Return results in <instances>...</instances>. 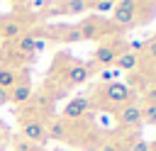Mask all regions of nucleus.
<instances>
[{"instance_id":"f257e3e1","label":"nucleus","mask_w":156,"mask_h":151,"mask_svg":"<svg viewBox=\"0 0 156 151\" xmlns=\"http://www.w3.org/2000/svg\"><path fill=\"white\" fill-rule=\"evenodd\" d=\"M76 27H78L80 41H95V39L105 37V34L112 29V24H110L105 17H98V15H88V17H83Z\"/></svg>"},{"instance_id":"f03ea898","label":"nucleus","mask_w":156,"mask_h":151,"mask_svg":"<svg viewBox=\"0 0 156 151\" xmlns=\"http://www.w3.org/2000/svg\"><path fill=\"white\" fill-rule=\"evenodd\" d=\"M100 97H102V102H105V105H112V107H122V105L132 102V97H134V90H132L127 83L112 80V83L102 85V90H100Z\"/></svg>"},{"instance_id":"7ed1b4c3","label":"nucleus","mask_w":156,"mask_h":151,"mask_svg":"<svg viewBox=\"0 0 156 151\" xmlns=\"http://www.w3.org/2000/svg\"><path fill=\"white\" fill-rule=\"evenodd\" d=\"M20 134L27 141H32V144H37L41 149L49 141V136H46V122L41 117H22V132Z\"/></svg>"},{"instance_id":"20e7f679","label":"nucleus","mask_w":156,"mask_h":151,"mask_svg":"<svg viewBox=\"0 0 156 151\" xmlns=\"http://www.w3.org/2000/svg\"><path fill=\"white\" fill-rule=\"evenodd\" d=\"M39 34L46 41H63V44L80 41V34H78V27L76 24H51V27L39 29Z\"/></svg>"},{"instance_id":"39448f33","label":"nucleus","mask_w":156,"mask_h":151,"mask_svg":"<svg viewBox=\"0 0 156 151\" xmlns=\"http://www.w3.org/2000/svg\"><path fill=\"white\" fill-rule=\"evenodd\" d=\"M32 97H34V88H32V80H29V73L24 71V76H22V80L17 78V83L10 88V102L12 105H29L32 102Z\"/></svg>"},{"instance_id":"423d86ee","label":"nucleus","mask_w":156,"mask_h":151,"mask_svg":"<svg viewBox=\"0 0 156 151\" xmlns=\"http://www.w3.org/2000/svg\"><path fill=\"white\" fill-rule=\"evenodd\" d=\"M122 51H127V46L124 49H119L117 44H100L95 51H93V63L90 66H105V68H110V66H115V58L122 54Z\"/></svg>"},{"instance_id":"0eeeda50","label":"nucleus","mask_w":156,"mask_h":151,"mask_svg":"<svg viewBox=\"0 0 156 151\" xmlns=\"http://www.w3.org/2000/svg\"><path fill=\"white\" fill-rule=\"evenodd\" d=\"M117 122L122 127H129V129H136L141 124V105H136L134 100L117 107Z\"/></svg>"},{"instance_id":"6e6552de","label":"nucleus","mask_w":156,"mask_h":151,"mask_svg":"<svg viewBox=\"0 0 156 151\" xmlns=\"http://www.w3.org/2000/svg\"><path fill=\"white\" fill-rule=\"evenodd\" d=\"M27 32V24H24V19H20V17H2L0 19V39L2 41H15V39H20L22 34Z\"/></svg>"},{"instance_id":"1a4fd4ad","label":"nucleus","mask_w":156,"mask_h":151,"mask_svg":"<svg viewBox=\"0 0 156 151\" xmlns=\"http://www.w3.org/2000/svg\"><path fill=\"white\" fill-rule=\"evenodd\" d=\"M63 73H66V83L73 88V85H83V83L90 80V76H93V66L78 61V63H71Z\"/></svg>"},{"instance_id":"9d476101","label":"nucleus","mask_w":156,"mask_h":151,"mask_svg":"<svg viewBox=\"0 0 156 151\" xmlns=\"http://www.w3.org/2000/svg\"><path fill=\"white\" fill-rule=\"evenodd\" d=\"M88 110H90V100H88L85 95H78V97H73V100L63 107V122H66V119H83V117L88 114Z\"/></svg>"},{"instance_id":"9b49d317","label":"nucleus","mask_w":156,"mask_h":151,"mask_svg":"<svg viewBox=\"0 0 156 151\" xmlns=\"http://www.w3.org/2000/svg\"><path fill=\"white\" fill-rule=\"evenodd\" d=\"M110 24H112V27H134V24H136V15L129 12V10H124V7H117V5H115V10L110 12Z\"/></svg>"},{"instance_id":"f8f14e48","label":"nucleus","mask_w":156,"mask_h":151,"mask_svg":"<svg viewBox=\"0 0 156 151\" xmlns=\"http://www.w3.org/2000/svg\"><path fill=\"white\" fill-rule=\"evenodd\" d=\"M46 136L54 141H66L68 139V124L58 117H54L51 122H46Z\"/></svg>"},{"instance_id":"ddd939ff","label":"nucleus","mask_w":156,"mask_h":151,"mask_svg":"<svg viewBox=\"0 0 156 151\" xmlns=\"http://www.w3.org/2000/svg\"><path fill=\"white\" fill-rule=\"evenodd\" d=\"M15 51L20 56H34V34L24 32L20 39H15Z\"/></svg>"},{"instance_id":"4468645a","label":"nucleus","mask_w":156,"mask_h":151,"mask_svg":"<svg viewBox=\"0 0 156 151\" xmlns=\"http://www.w3.org/2000/svg\"><path fill=\"white\" fill-rule=\"evenodd\" d=\"M115 66H117V71H134V68L139 66V54L122 51V54L115 58Z\"/></svg>"},{"instance_id":"2eb2a0df","label":"nucleus","mask_w":156,"mask_h":151,"mask_svg":"<svg viewBox=\"0 0 156 151\" xmlns=\"http://www.w3.org/2000/svg\"><path fill=\"white\" fill-rule=\"evenodd\" d=\"M88 10H93V15H98V17H105L115 10V2L112 0H93V2H88Z\"/></svg>"},{"instance_id":"dca6fc26","label":"nucleus","mask_w":156,"mask_h":151,"mask_svg":"<svg viewBox=\"0 0 156 151\" xmlns=\"http://www.w3.org/2000/svg\"><path fill=\"white\" fill-rule=\"evenodd\" d=\"M63 7V15H83L88 12V0H66L61 2Z\"/></svg>"},{"instance_id":"f3484780","label":"nucleus","mask_w":156,"mask_h":151,"mask_svg":"<svg viewBox=\"0 0 156 151\" xmlns=\"http://www.w3.org/2000/svg\"><path fill=\"white\" fill-rule=\"evenodd\" d=\"M15 83H17V73H15V68L2 66V68H0V88H2V90H10Z\"/></svg>"},{"instance_id":"a211bd4d","label":"nucleus","mask_w":156,"mask_h":151,"mask_svg":"<svg viewBox=\"0 0 156 151\" xmlns=\"http://www.w3.org/2000/svg\"><path fill=\"white\" fill-rule=\"evenodd\" d=\"M141 124H151V127H156V102L146 100V102L141 105Z\"/></svg>"},{"instance_id":"6ab92c4d","label":"nucleus","mask_w":156,"mask_h":151,"mask_svg":"<svg viewBox=\"0 0 156 151\" xmlns=\"http://www.w3.org/2000/svg\"><path fill=\"white\" fill-rule=\"evenodd\" d=\"M12 146H15V151H41V146H37V144L27 141L22 134H17V136L12 139Z\"/></svg>"},{"instance_id":"aec40b11","label":"nucleus","mask_w":156,"mask_h":151,"mask_svg":"<svg viewBox=\"0 0 156 151\" xmlns=\"http://www.w3.org/2000/svg\"><path fill=\"white\" fill-rule=\"evenodd\" d=\"M141 54H144L149 61H154V63H156V34H154L151 39H146V41H144V51H141Z\"/></svg>"},{"instance_id":"412c9836","label":"nucleus","mask_w":156,"mask_h":151,"mask_svg":"<svg viewBox=\"0 0 156 151\" xmlns=\"http://www.w3.org/2000/svg\"><path fill=\"white\" fill-rule=\"evenodd\" d=\"M115 78H117V71H115V68H107V71H102V73H100V80H102L105 85H107V83H112Z\"/></svg>"},{"instance_id":"4be33fe9","label":"nucleus","mask_w":156,"mask_h":151,"mask_svg":"<svg viewBox=\"0 0 156 151\" xmlns=\"http://www.w3.org/2000/svg\"><path fill=\"white\" fill-rule=\"evenodd\" d=\"M132 151H151V144H149V141H144V139H139V141H134V144H132Z\"/></svg>"},{"instance_id":"5701e85b","label":"nucleus","mask_w":156,"mask_h":151,"mask_svg":"<svg viewBox=\"0 0 156 151\" xmlns=\"http://www.w3.org/2000/svg\"><path fill=\"white\" fill-rule=\"evenodd\" d=\"M7 102H10V90H2V88H0V107L7 105Z\"/></svg>"},{"instance_id":"b1692460","label":"nucleus","mask_w":156,"mask_h":151,"mask_svg":"<svg viewBox=\"0 0 156 151\" xmlns=\"http://www.w3.org/2000/svg\"><path fill=\"white\" fill-rule=\"evenodd\" d=\"M100 151H119V149H117V144H102Z\"/></svg>"},{"instance_id":"393cba45","label":"nucleus","mask_w":156,"mask_h":151,"mask_svg":"<svg viewBox=\"0 0 156 151\" xmlns=\"http://www.w3.org/2000/svg\"><path fill=\"white\" fill-rule=\"evenodd\" d=\"M2 139H7V127L0 122V141H2Z\"/></svg>"},{"instance_id":"a878e982","label":"nucleus","mask_w":156,"mask_h":151,"mask_svg":"<svg viewBox=\"0 0 156 151\" xmlns=\"http://www.w3.org/2000/svg\"><path fill=\"white\" fill-rule=\"evenodd\" d=\"M2 46H5V41H2V39H0V49H2Z\"/></svg>"},{"instance_id":"bb28decb","label":"nucleus","mask_w":156,"mask_h":151,"mask_svg":"<svg viewBox=\"0 0 156 151\" xmlns=\"http://www.w3.org/2000/svg\"><path fill=\"white\" fill-rule=\"evenodd\" d=\"M56 151H63V149H56Z\"/></svg>"}]
</instances>
